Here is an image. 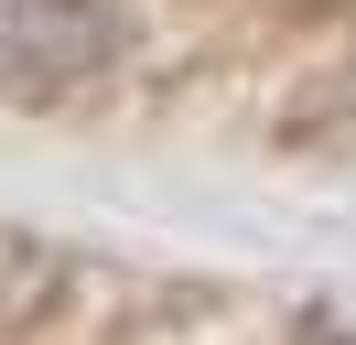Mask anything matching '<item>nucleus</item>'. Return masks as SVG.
<instances>
[{
  "mask_svg": "<svg viewBox=\"0 0 356 345\" xmlns=\"http://www.w3.org/2000/svg\"><path fill=\"white\" fill-rule=\"evenodd\" d=\"M119 54V11L108 0H0V97H65L76 76Z\"/></svg>",
  "mask_w": 356,
  "mask_h": 345,
  "instance_id": "nucleus-1",
  "label": "nucleus"
}]
</instances>
